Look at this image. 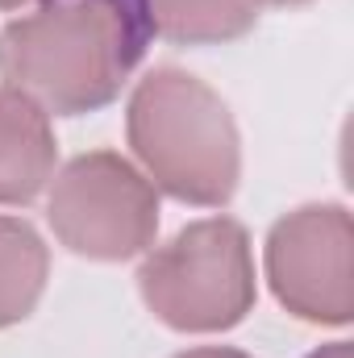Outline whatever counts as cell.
<instances>
[{
    "mask_svg": "<svg viewBox=\"0 0 354 358\" xmlns=\"http://www.w3.org/2000/svg\"><path fill=\"white\" fill-rule=\"evenodd\" d=\"M46 221L71 255L92 263H125L155 246L159 187L125 155L88 150L50 179Z\"/></svg>",
    "mask_w": 354,
    "mask_h": 358,
    "instance_id": "cell-4",
    "label": "cell"
},
{
    "mask_svg": "<svg viewBox=\"0 0 354 358\" xmlns=\"http://www.w3.org/2000/svg\"><path fill=\"white\" fill-rule=\"evenodd\" d=\"M309 358H354V346H351V342H330V346L313 350Z\"/></svg>",
    "mask_w": 354,
    "mask_h": 358,
    "instance_id": "cell-10",
    "label": "cell"
},
{
    "mask_svg": "<svg viewBox=\"0 0 354 358\" xmlns=\"http://www.w3.org/2000/svg\"><path fill=\"white\" fill-rule=\"evenodd\" d=\"M50 279V246L25 217H0V329L34 317Z\"/></svg>",
    "mask_w": 354,
    "mask_h": 358,
    "instance_id": "cell-8",
    "label": "cell"
},
{
    "mask_svg": "<svg viewBox=\"0 0 354 358\" xmlns=\"http://www.w3.org/2000/svg\"><path fill=\"white\" fill-rule=\"evenodd\" d=\"M176 358H250L246 350H234V346H196V350H183Z\"/></svg>",
    "mask_w": 354,
    "mask_h": 358,
    "instance_id": "cell-9",
    "label": "cell"
},
{
    "mask_svg": "<svg viewBox=\"0 0 354 358\" xmlns=\"http://www.w3.org/2000/svg\"><path fill=\"white\" fill-rule=\"evenodd\" d=\"M125 138L146 179L179 204L225 208L242 183V138L229 104L183 67H155L125 104Z\"/></svg>",
    "mask_w": 354,
    "mask_h": 358,
    "instance_id": "cell-2",
    "label": "cell"
},
{
    "mask_svg": "<svg viewBox=\"0 0 354 358\" xmlns=\"http://www.w3.org/2000/svg\"><path fill=\"white\" fill-rule=\"evenodd\" d=\"M146 42L129 0H46L0 29V80L46 117H84L121 96Z\"/></svg>",
    "mask_w": 354,
    "mask_h": 358,
    "instance_id": "cell-1",
    "label": "cell"
},
{
    "mask_svg": "<svg viewBox=\"0 0 354 358\" xmlns=\"http://www.w3.org/2000/svg\"><path fill=\"white\" fill-rule=\"evenodd\" d=\"M142 304L176 334H225L255 313L259 279L250 234L234 217L183 225L138 267Z\"/></svg>",
    "mask_w": 354,
    "mask_h": 358,
    "instance_id": "cell-3",
    "label": "cell"
},
{
    "mask_svg": "<svg viewBox=\"0 0 354 358\" xmlns=\"http://www.w3.org/2000/svg\"><path fill=\"white\" fill-rule=\"evenodd\" d=\"M267 4H275V8H300V4H313V0H267Z\"/></svg>",
    "mask_w": 354,
    "mask_h": 358,
    "instance_id": "cell-11",
    "label": "cell"
},
{
    "mask_svg": "<svg viewBox=\"0 0 354 358\" xmlns=\"http://www.w3.org/2000/svg\"><path fill=\"white\" fill-rule=\"evenodd\" d=\"M21 4H29V0H0V13L4 8H21Z\"/></svg>",
    "mask_w": 354,
    "mask_h": 358,
    "instance_id": "cell-12",
    "label": "cell"
},
{
    "mask_svg": "<svg viewBox=\"0 0 354 358\" xmlns=\"http://www.w3.org/2000/svg\"><path fill=\"white\" fill-rule=\"evenodd\" d=\"M275 300L309 325L342 329L354 317V221L346 204L321 200L283 213L263 246Z\"/></svg>",
    "mask_w": 354,
    "mask_h": 358,
    "instance_id": "cell-5",
    "label": "cell"
},
{
    "mask_svg": "<svg viewBox=\"0 0 354 358\" xmlns=\"http://www.w3.org/2000/svg\"><path fill=\"white\" fill-rule=\"evenodd\" d=\"M59 163L50 117L21 92L0 84V204H29Z\"/></svg>",
    "mask_w": 354,
    "mask_h": 358,
    "instance_id": "cell-6",
    "label": "cell"
},
{
    "mask_svg": "<svg viewBox=\"0 0 354 358\" xmlns=\"http://www.w3.org/2000/svg\"><path fill=\"white\" fill-rule=\"evenodd\" d=\"M129 4H134V0H129Z\"/></svg>",
    "mask_w": 354,
    "mask_h": 358,
    "instance_id": "cell-13",
    "label": "cell"
},
{
    "mask_svg": "<svg viewBox=\"0 0 354 358\" xmlns=\"http://www.w3.org/2000/svg\"><path fill=\"white\" fill-rule=\"evenodd\" d=\"M267 0H134L146 34L176 46H225L246 38Z\"/></svg>",
    "mask_w": 354,
    "mask_h": 358,
    "instance_id": "cell-7",
    "label": "cell"
}]
</instances>
